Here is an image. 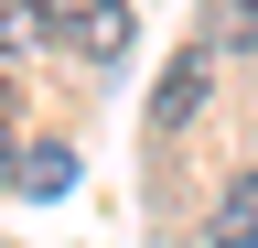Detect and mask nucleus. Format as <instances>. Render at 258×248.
Returning <instances> with one entry per match:
<instances>
[{
  "label": "nucleus",
  "mask_w": 258,
  "mask_h": 248,
  "mask_svg": "<svg viewBox=\"0 0 258 248\" xmlns=\"http://www.w3.org/2000/svg\"><path fill=\"white\" fill-rule=\"evenodd\" d=\"M215 248H258V183H226V205H215Z\"/></svg>",
  "instance_id": "nucleus-4"
},
{
  "label": "nucleus",
  "mask_w": 258,
  "mask_h": 248,
  "mask_svg": "<svg viewBox=\"0 0 258 248\" xmlns=\"http://www.w3.org/2000/svg\"><path fill=\"white\" fill-rule=\"evenodd\" d=\"M0 119H11V76H0Z\"/></svg>",
  "instance_id": "nucleus-7"
},
{
  "label": "nucleus",
  "mask_w": 258,
  "mask_h": 248,
  "mask_svg": "<svg viewBox=\"0 0 258 248\" xmlns=\"http://www.w3.org/2000/svg\"><path fill=\"white\" fill-rule=\"evenodd\" d=\"M32 33H43V0H0V54H32Z\"/></svg>",
  "instance_id": "nucleus-6"
},
{
  "label": "nucleus",
  "mask_w": 258,
  "mask_h": 248,
  "mask_svg": "<svg viewBox=\"0 0 258 248\" xmlns=\"http://www.w3.org/2000/svg\"><path fill=\"white\" fill-rule=\"evenodd\" d=\"M205 86H215V43H205V54H183V65L161 76V97H151V119H161V130H183V119L205 108Z\"/></svg>",
  "instance_id": "nucleus-2"
},
{
  "label": "nucleus",
  "mask_w": 258,
  "mask_h": 248,
  "mask_svg": "<svg viewBox=\"0 0 258 248\" xmlns=\"http://www.w3.org/2000/svg\"><path fill=\"white\" fill-rule=\"evenodd\" d=\"M205 43H237V54H258V0H215V11H205Z\"/></svg>",
  "instance_id": "nucleus-5"
},
{
  "label": "nucleus",
  "mask_w": 258,
  "mask_h": 248,
  "mask_svg": "<svg viewBox=\"0 0 258 248\" xmlns=\"http://www.w3.org/2000/svg\"><path fill=\"white\" fill-rule=\"evenodd\" d=\"M11 183H22V194H64V183H76V151H64V140H22L11 151Z\"/></svg>",
  "instance_id": "nucleus-3"
},
{
  "label": "nucleus",
  "mask_w": 258,
  "mask_h": 248,
  "mask_svg": "<svg viewBox=\"0 0 258 248\" xmlns=\"http://www.w3.org/2000/svg\"><path fill=\"white\" fill-rule=\"evenodd\" d=\"M43 33H54V43H76V54H97V65H108V54L129 43V0H43Z\"/></svg>",
  "instance_id": "nucleus-1"
}]
</instances>
